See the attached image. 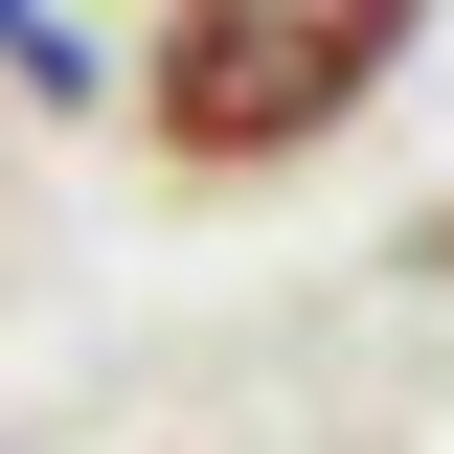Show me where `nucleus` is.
Returning <instances> with one entry per match:
<instances>
[{
    "label": "nucleus",
    "instance_id": "nucleus-1",
    "mask_svg": "<svg viewBox=\"0 0 454 454\" xmlns=\"http://www.w3.org/2000/svg\"><path fill=\"white\" fill-rule=\"evenodd\" d=\"M409 46H432V0H160L137 137H160L182 182H273V160H318Z\"/></svg>",
    "mask_w": 454,
    "mask_h": 454
},
{
    "label": "nucleus",
    "instance_id": "nucleus-2",
    "mask_svg": "<svg viewBox=\"0 0 454 454\" xmlns=\"http://www.w3.org/2000/svg\"><path fill=\"white\" fill-rule=\"evenodd\" d=\"M0 91H46V114H68V91H91V46H68L46 0H0Z\"/></svg>",
    "mask_w": 454,
    "mask_h": 454
},
{
    "label": "nucleus",
    "instance_id": "nucleus-3",
    "mask_svg": "<svg viewBox=\"0 0 454 454\" xmlns=\"http://www.w3.org/2000/svg\"><path fill=\"white\" fill-rule=\"evenodd\" d=\"M409 273H454V205H432V227H409Z\"/></svg>",
    "mask_w": 454,
    "mask_h": 454
}]
</instances>
